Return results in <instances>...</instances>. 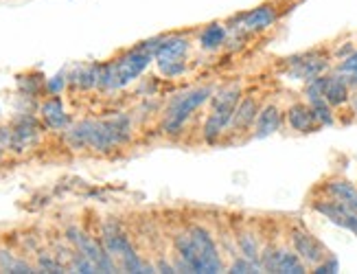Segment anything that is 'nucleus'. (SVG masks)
I'll use <instances>...</instances> for the list:
<instances>
[{"mask_svg":"<svg viewBox=\"0 0 357 274\" xmlns=\"http://www.w3.org/2000/svg\"><path fill=\"white\" fill-rule=\"evenodd\" d=\"M130 119L114 116L110 121H84L68 132L73 147H92L97 151H110L130 139Z\"/></svg>","mask_w":357,"mask_h":274,"instance_id":"1","label":"nucleus"},{"mask_svg":"<svg viewBox=\"0 0 357 274\" xmlns=\"http://www.w3.org/2000/svg\"><path fill=\"white\" fill-rule=\"evenodd\" d=\"M151 57L153 55L149 51L138 47V49L126 53L123 57H119L114 64L101 66V70H99V86L107 88V90H116V88L128 86L130 82H134L138 75H141L149 66Z\"/></svg>","mask_w":357,"mask_h":274,"instance_id":"2","label":"nucleus"},{"mask_svg":"<svg viewBox=\"0 0 357 274\" xmlns=\"http://www.w3.org/2000/svg\"><path fill=\"white\" fill-rule=\"evenodd\" d=\"M239 97H241L239 86H230V88L222 90L217 97H213V110L204 123V141L215 143L222 136V132L226 128H230V121L237 110Z\"/></svg>","mask_w":357,"mask_h":274,"instance_id":"3","label":"nucleus"},{"mask_svg":"<svg viewBox=\"0 0 357 274\" xmlns=\"http://www.w3.org/2000/svg\"><path fill=\"white\" fill-rule=\"evenodd\" d=\"M211 95H213L211 88H195L184 95H178L172 103H169L162 130L167 134H180V130L184 128L186 121H189V116L199 108L202 103H206L211 99Z\"/></svg>","mask_w":357,"mask_h":274,"instance_id":"4","label":"nucleus"},{"mask_svg":"<svg viewBox=\"0 0 357 274\" xmlns=\"http://www.w3.org/2000/svg\"><path fill=\"white\" fill-rule=\"evenodd\" d=\"M103 248L112 257L121 259L123 270H128V272H147V270H151L149 266H145L141 261V257H138L136 250L132 248L130 239L119 231L116 224L103 226Z\"/></svg>","mask_w":357,"mask_h":274,"instance_id":"5","label":"nucleus"},{"mask_svg":"<svg viewBox=\"0 0 357 274\" xmlns=\"http://www.w3.org/2000/svg\"><path fill=\"white\" fill-rule=\"evenodd\" d=\"M66 237L77 250H79L82 254H86L90 261L97 266V272H114L116 270V266L112 261V254L107 252L99 241H95L92 237H88L84 231H79V228L70 226L66 231Z\"/></svg>","mask_w":357,"mask_h":274,"instance_id":"6","label":"nucleus"},{"mask_svg":"<svg viewBox=\"0 0 357 274\" xmlns=\"http://www.w3.org/2000/svg\"><path fill=\"white\" fill-rule=\"evenodd\" d=\"M261 268L266 272H283V274H303L307 264L294 248H276L268 246L261 250Z\"/></svg>","mask_w":357,"mask_h":274,"instance_id":"7","label":"nucleus"},{"mask_svg":"<svg viewBox=\"0 0 357 274\" xmlns=\"http://www.w3.org/2000/svg\"><path fill=\"white\" fill-rule=\"evenodd\" d=\"M312 208L320 215H324L329 222L337 224L351 231L353 235H357V211L353 206H349L342 200H335V197L327 195V197H318V200L312 202Z\"/></svg>","mask_w":357,"mask_h":274,"instance_id":"8","label":"nucleus"},{"mask_svg":"<svg viewBox=\"0 0 357 274\" xmlns=\"http://www.w3.org/2000/svg\"><path fill=\"white\" fill-rule=\"evenodd\" d=\"M186 233H189L193 246L199 254V261H202V268H204V272L213 274V272H220L224 268L222 264V257H220V250H217L215 246V239L211 237V233L206 231L204 226L199 224H193L186 228Z\"/></svg>","mask_w":357,"mask_h":274,"instance_id":"9","label":"nucleus"},{"mask_svg":"<svg viewBox=\"0 0 357 274\" xmlns=\"http://www.w3.org/2000/svg\"><path fill=\"white\" fill-rule=\"evenodd\" d=\"M289 241H291V248L298 252V257L312 268H316L329 257V250L322 246L320 239L314 237L309 231H305V228H291Z\"/></svg>","mask_w":357,"mask_h":274,"instance_id":"10","label":"nucleus"},{"mask_svg":"<svg viewBox=\"0 0 357 274\" xmlns=\"http://www.w3.org/2000/svg\"><path fill=\"white\" fill-rule=\"evenodd\" d=\"M278 11L274 5L266 3V5H259L257 9L248 11L245 16H241V31L245 33H257V31H266L276 22Z\"/></svg>","mask_w":357,"mask_h":274,"instance_id":"11","label":"nucleus"},{"mask_svg":"<svg viewBox=\"0 0 357 274\" xmlns=\"http://www.w3.org/2000/svg\"><path fill=\"white\" fill-rule=\"evenodd\" d=\"M289 64H291V70H289L291 77L303 79V82L320 77V75H324V70H327V62H324L322 57H316L314 53L294 57V62L289 59Z\"/></svg>","mask_w":357,"mask_h":274,"instance_id":"12","label":"nucleus"},{"mask_svg":"<svg viewBox=\"0 0 357 274\" xmlns=\"http://www.w3.org/2000/svg\"><path fill=\"white\" fill-rule=\"evenodd\" d=\"M285 114H287V123L294 132L309 134L318 128V121H316L314 110L309 103H294Z\"/></svg>","mask_w":357,"mask_h":274,"instance_id":"13","label":"nucleus"},{"mask_svg":"<svg viewBox=\"0 0 357 274\" xmlns=\"http://www.w3.org/2000/svg\"><path fill=\"white\" fill-rule=\"evenodd\" d=\"M281 121H283L281 108H278V105H274V103L266 105V108L259 110V114H257L255 136H257V139H266V136L278 132V128H281Z\"/></svg>","mask_w":357,"mask_h":274,"instance_id":"14","label":"nucleus"},{"mask_svg":"<svg viewBox=\"0 0 357 274\" xmlns=\"http://www.w3.org/2000/svg\"><path fill=\"white\" fill-rule=\"evenodd\" d=\"M189 53V40L174 36V38H162L158 51L153 53V57L158 59V64L165 62H176V59H184V55Z\"/></svg>","mask_w":357,"mask_h":274,"instance_id":"15","label":"nucleus"},{"mask_svg":"<svg viewBox=\"0 0 357 274\" xmlns=\"http://www.w3.org/2000/svg\"><path fill=\"white\" fill-rule=\"evenodd\" d=\"M324 99H327L333 108L337 105H344L351 99V86L347 82L344 75H331L327 77V84H324Z\"/></svg>","mask_w":357,"mask_h":274,"instance_id":"16","label":"nucleus"},{"mask_svg":"<svg viewBox=\"0 0 357 274\" xmlns=\"http://www.w3.org/2000/svg\"><path fill=\"white\" fill-rule=\"evenodd\" d=\"M257 114H259V103H257V99L245 97L243 101L237 103V110H235V114H232L230 128L243 132V130H248V128H250V125L255 123V121H257Z\"/></svg>","mask_w":357,"mask_h":274,"instance_id":"17","label":"nucleus"},{"mask_svg":"<svg viewBox=\"0 0 357 274\" xmlns=\"http://www.w3.org/2000/svg\"><path fill=\"white\" fill-rule=\"evenodd\" d=\"M38 139V125L33 119H22L18 125L11 130V149L24 151L31 143Z\"/></svg>","mask_w":357,"mask_h":274,"instance_id":"18","label":"nucleus"},{"mask_svg":"<svg viewBox=\"0 0 357 274\" xmlns=\"http://www.w3.org/2000/svg\"><path fill=\"white\" fill-rule=\"evenodd\" d=\"M324 193L335 197V200H342L347 202L349 206H353L357 211V187L351 185L349 180H342V178H333L329 180L327 185H324Z\"/></svg>","mask_w":357,"mask_h":274,"instance_id":"19","label":"nucleus"},{"mask_svg":"<svg viewBox=\"0 0 357 274\" xmlns=\"http://www.w3.org/2000/svg\"><path fill=\"white\" fill-rule=\"evenodd\" d=\"M42 119L46 121V125H51L55 130L66 128V112H64V105H61V101L57 97L42 103Z\"/></svg>","mask_w":357,"mask_h":274,"instance_id":"20","label":"nucleus"},{"mask_svg":"<svg viewBox=\"0 0 357 274\" xmlns=\"http://www.w3.org/2000/svg\"><path fill=\"white\" fill-rule=\"evenodd\" d=\"M237 246H239L241 257H245L248 261H252V264H259V266H261V248H259V239L255 237V233H250V231H241V233L237 235Z\"/></svg>","mask_w":357,"mask_h":274,"instance_id":"21","label":"nucleus"},{"mask_svg":"<svg viewBox=\"0 0 357 274\" xmlns=\"http://www.w3.org/2000/svg\"><path fill=\"white\" fill-rule=\"evenodd\" d=\"M224 42H226V26L220 24V22L206 26L204 33L199 36V47L206 49V51H213L217 47H222Z\"/></svg>","mask_w":357,"mask_h":274,"instance_id":"22","label":"nucleus"},{"mask_svg":"<svg viewBox=\"0 0 357 274\" xmlns=\"http://www.w3.org/2000/svg\"><path fill=\"white\" fill-rule=\"evenodd\" d=\"M312 105V110H314V116L318 121V125H333L335 123V116H333V105L327 101V99H316L309 103Z\"/></svg>","mask_w":357,"mask_h":274,"instance_id":"23","label":"nucleus"},{"mask_svg":"<svg viewBox=\"0 0 357 274\" xmlns=\"http://www.w3.org/2000/svg\"><path fill=\"white\" fill-rule=\"evenodd\" d=\"M337 73L344 75V77H351V75H357V51H351V55H347L337 66Z\"/></svg>","mask_w":357,"mask_h":274,"instance_id":"24","label":"nucleus"},{"mask_svg":"<svg viewBox=\"0 0 357 274\" xmlns=\"http://www.w3.org/2000/svg\"><path fill=\"white\" fill-rule=\"evenodd\" d=\"M160 70L167 75V77H176V75H180V73L186 70V64L182 62V59H176V62H165V64H160Z\"/></svg>","mask_w":357,"mask_h":274,"instance_id":"25","label":"nucleus"},{"mask_svg":"<svg viewBox=\"0 0 357 274\" xmlns=\"http://www.w3.org/2000/svg\"><path fill=\"white\" fill-rule=\"evenodd\" d=\"M40 270H49V272H61L64 270V266L59 264V259H53L51 254H46V257H40Z\"/></svg>","mask_w":357,"mask_h":274,"instance_id":"26","label":"nucleus"},{"mask_svg":"<svg viewBox=\"0 0 357 274\" xmlns=\"http://www.w3.org/2000/svg\"><path fill=\"white\" fill-rule=\"evenodd\" d=\"M7 149H11V130L0 128V156H3Z\"/></svg>","mask_w":357,"mask_h":274,"instance_id":"27","label":"nucleus"},{"mask_svg":"<svg viewBox=\"0 0 357 274\" xmlns=\"http://www.w3.org/2000/svg\"><path fill=\"white\" fill-rule=\"evenodd\" d=\"M349 101H351V108H353V112L357 114V88H355L353 93H351V99H349Z\"/></svg>","mask_w":357,"mask_h":274,"instance_id":"28","label":"nucleus"},{"mask_svg":"<svg viewBox=\"0 0 357 274\" xmlns=\"http://www.w3.org/2000/svg\"><path fill=\"white\" fill-rule=\"evenodd\" d=\"M61 86H64V82H61V77H59V82H51V84H49L51 93H57V90H61Z\"/></svg>","mask_w":357,"mask_h":274,"instance_id":"29","label":"nucleus"}]
</instances>
